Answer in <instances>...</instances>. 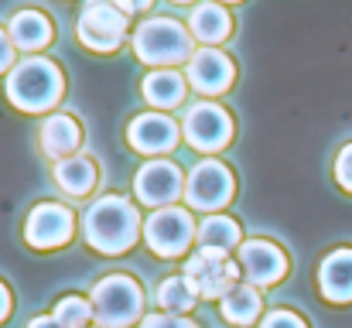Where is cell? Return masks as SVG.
Segmentation results:
<instances>
[{
  "label": "cell",
  "mask_w": 352,
  "mask_h": 328,
  "mask_svg": "<svg viewBox=\"0 0 352 328\" xmlns=\"http://www.w3.org/2000/svg\"><path fill=\"white\" fill-rule=\"evenodd\" d=\"M76 232V216L58 206V202H41L31 209V216L24 222V239L34 246V250H55V246H65Z\"/></svg>",
  "instance_id": "11"
},
{
  "label": "cell",
  "mask_w": 352,
  "mask_h": 328,
  "mask_svg": "<svg viewBox=\"0 0 352 328\" xmlns=\"http://www.w3.org/2000/svg\"><path fill=\"white\" fill-rule=\"evenodd\" d=\"M195 239V219L188 209H178V206H168V209H157L154 216H147L144 222V243L154 256H182Z\"/></svg>",
  "instance_id": "8"
},
{
  "label": "cell",
  "mask_w": 352,
  "mask_h": 328,
  "mask_svg": "<svg viewBox=\"0 0 352 328\" xmlns=\"http://www.w3.org/2000/svg\"><path fill=\"white\" fill-rule=\"evenodd\" d=\"M133 192L144 206H154V209H168L175 206L182 195H185V178H182V168L175 161H147L137 178H133Z\"/></svg>",
  "instance_id": "10"
},
{
  "label": "cell",
  "mask_w": 352,
  "mask_h": 328,
  "mask_svg": "<svg viewBox=\"0 0 352 328\" xmlns=\"http://www.w3.org/2000/svg\"><path fill=\"white\" fill-rule=\"evenodd\" d=\"M133 52L140 62L154 69H171V65H188L192 58V31L178 24L175 17H151L133 31Z\"/></svg>",
  "instance_id": "3"
},
{
  "label": "cell",
  "mask_w": 352,
  "mask_h": 328,
  "mask_svg": "<svg viewBox=\"0 0 352 328\" xmlns=\"http://www.w3.org/2000/svg\"><path fill=\"white\" fill-rule=\"evenodd\" d=\"M178 140H182L178 123L168 113H157V109L133 116L130 127H126V144L140 154H168V151L178 147Z\"/></svg>",
  "instance_id": "13"
},
{
  "label": "cell",
  "mask_w": 352,
  "mask_h": 328,
  "mask_svg": "<svg viewBox=\"0 0 352 328\" xmlns=\"http://www.w3.org/2000/svg\"><path fill=\"white\" fill-rule=\"evenodd\" d=\"M79 140H82V127H79V120L69 116V113L48 116V120L41 123V130H38V144H41V151H45L52 161L72 157L76 147H79Z\"/></svg>",
  "instance_id": "15"
},
{
  "label": "cell",
  "mask_w": 352,
  "mask_h": 328,
  "mask_svg": "<svg viewBox=\"0 0 352 328\" xmlns=\"http://www.w3.org/2000/svg\"><path fill=\"white\" fill-rule=\"evenodd\" d=\"M140 328H199L195 322H188V318H182V315H168V311H161V315H147Z\"/></svg>",
  "instance_id": "25"
},
{
  "label": "cell",
  "mask_w": 352,
  "mask_h": 328,
  "mask_svg": "<svg viewBox=\"0 0 352 328\" xmlns=\"http://www.w3.org/2000/svg\"><path fill=\"white\" fill-rule=\"evenodd\" d=\"M7 315H10V291L0 284V322H3Z\"/></svg>",
  "instance_id": "29"
},
{
  "label": "cell",
  "mask_w": 352,
  "mask_h": 328,
  "mask_svg": "<svg viewBox=\"0 0 352 328\" xmlns=\"http://www.w3.org/2000/svg\"><path fill=\"white\" fill-rule=\"evenodd\" d=\"M239 222L230 216H223V212H212V216L202 219V226H199V243L202 246H212V250H233L239 246Z\"/></svg>",
  "instance_id": "23"
},
{
  "label": "cell",
  "mask_w": 352,
  "mask_h": 328,
  "mask_svg": "<svg viewBox=\"0 0 352 328\" xmlns=\"http://www.w3.org/2000/svg\"><path fill=\"white\" fill-rule=\"evenodd\" d=\"M151 3H154V0H133V10H147Z\"/></svg>",
  "instance_id": "31"
},
{
  "label": "cell",
  "mask_w": 352,
  "mask_h": 328,
  "mask_svg": "<svg viewBox=\"0 0 352 328\" xmlns=\"http://www.w3.org/2000/svg\"><path fill=\"white\" fill-rule=\"evenodd\" d=\"M236 195V178L233 171L216 161V157H206L192 168L188 175V185H185V202L199 212H223Z\"/></svg>",
  "instance_id": "7"
},
{
  "label": "cell",
  "mask_w": 352,
  "mask_h": 328,
  "mask_svg": "<svg viewBox=\"0 0 352 328\" xmlns=\"http://www.w3.org/2000/svg\"><path fill=\"white\" fill-rule=\"evenodd\" d=\"M263 311V301L256 294V287L250 284H236L233 291L223 298V318L230 325H253Z\"/></svg>",
  "instance_id": "21"
},
{
  "label": "cell",
  "mask_w": 352,
  "mask_h": 328,
  "mask_svg": "<svg viewBox=\"0 0 352 328\" xmlns=\"http://www.w3.org/2000/svg\"><path fill=\"white\" fill-rule=\"evenodd\" d=\"M55 182L69 192V195H89L100 182L96 161L89 154H72L65 161H55Z\"/></svg>",
  "instance_id": "19"
},
{
  "label": "cell",
  "mask_w": 352,
  "mask_h": 328,
  "mask_svg": "<svg viewBox=\"0 0 352 328\" xmlns=\"http://www.w3.org/2000/svg\"><path fill=\"white\" fill-rule=\"evenodd\" d=\"M89 328H93V325H89Z\"/></svg>",
  "instance_id": "34"
},
{
  "label": "cell",
  "mask_w": 352,
  "mask_h": 328,
  "mask_svg": "<svg viewBox=\"0 0 352 328\" xmlns=\"http://www.w3.org/2000/svg\"><path fill=\"white\" fill-rule=\"evenodd\" d=\"M199 93H209V96H219L233 86L236 79V65L233 58L219 48H202L188 58V76H185Z\"/></svg>",
  "instance_id": "14"
},
{
  "label": "cell",
  "mask_w": 352,
  "mask_h": 328,
  "mask_svg": "<svg viewBox=\"0 0 352 328\" xmlns=\"http://www.w3.org/2000/svg\"><path fill=\"white\" fill-rule=\"evenodd\" d=\"M28 328H62V325H58L55 318H34V322H31Z\"/></svg>",
  "instance_id": "30"
},
{
  "label": "cell",
  "mask_w": 352,
  "mask_h": 328,
  "mask_svg": "<svg viewBox=\"0 0 352 328\" xmlns=\"http://www.w3.org/2000/svg\"><path fill=\"white\" fill-rule=\"evenodd\" d=\"M7 100L24 113H45V109L58 107V100L65 96V79L62 69L52 58L41 55H28L24 62H17L7 72Z\"/></svg>",
  "instance_id": "2"
},
{
  "label": "cell",
  "mask_w": 352,
  "mask_h": 328,
  "mask_svg": "<svg viewBox=\"0 0 352 328\" xmlns=\"http://www.w3.org/2000/svg\"><path fill=\"white\" fill-rule=\"evenodd\" d=\"M52 318L62 328H89V322H93V305L86 298H79V294H69V298H62L55 305V315Z\"/></svg>",
  "instance_id": "24"
},
{
  "label": "cell",
  "mask_w": 352,
  "mask_h": 328,
  "mask_svg": "<svg viewBox=\"0 0 352 328\" xmlns=\"http://www.w3.org/2000/svg\"><path fill=\"white\" fill-rule=\"evenodd\" d=\"M318 287H322L325 301H332V305L352 301V250H336L322 260Z\"/></svg>",
  "instance_id": "17"
},
{
  "label": "cell",
  "mask_w": 352,
  "mask_h": 328,
  "mask_svg": "<svg viewBox=\"0 0 352 328\" xmlns=\"http://www.w3.org/2000/svg\"><path fill=\"white\" fill-rule=\"evenodd\" d=\"M188 31H192V38H199V41H206V45L212 48V45H219V41H226V38L233 34V17H230V10H226L223 3H216V0H199V3L192 7Z\"/></svg>",
  "instance_id": "16"
},
{
  "label": "cell",
  "mask_w": 352,
  "mask_h": 328,
  "mask_svg": "<svg viewBox=\"0 0 352 328\" xmlns=\"http://www.w3.org/2000/svg\"><path fill=\"white\" fill-rule=\"evenodd\" d=\"M236 263H239V270L246 274V281L253 287H270V284L284 281V274H287V253L270 239L239 243Z\"/></svg>",
  "instance_id": "12"
},
{
  "label": "cell",
  "mask_w": 352,
  "mask_h": 328,
  "mask_svg": "<svg viewBox=\"0 0 352 328\" xmlns=\"http://www.w3.org/2000/svg\"><path fill=\"white\" fill-rule=\"evenodd\" d=\"M260 328H308V325H305V318L294 315V311H270V315L260 322Z\"/></svg>",
  "instance_id": "27"
},
{
  "label": "cell",
  "mask_w": 352,
  "mask_h": 328,
  "mask_svg": "<svg viewBox=\"0 0 352 328\" xmlns=\"http://www.w3.org/2000/svg\"><path fill=\"white\" fill-rule=\"evenodd\" d=\"M93 315L100 318L103 328H126L133 322H140L144 311V291L133 277L126 274H110L93 287Z\"/></svg>",
  "instance_id": "4"
},
{
  "label": "cell",
  "mask_w": 352,
  "mask_h": 328,
  "mask_svg": "<svg viewBox=\"0 0 352 328\" xmlns=\"http://www.w3.org/2000/svg\"><path fill=\"white\" fill-rule=\"evenodd\" d=\"M130 28V14H123L113 0H86L82 14H79V41L89 52H117L126 38Z\"/></svg>",
  "instance_id": "6"
},
{
  "label": "cell",
  "mask_w": 352,
  "mask_h": 328,
  "mask_svg": "<svg viewBox=\"0 0 352 328\" xmlns=\"http://www.w3.org/2000/svg\"><path fill=\"white\" fill-rule=\"evenodd\" d=\"M7 34L14 41V48L21 52H41L52 41V21L41 10H17L7 24Z\"/></svg>",
  "instance_id": "18"
},
{
  "label": "cell",
  "mask_w": 352,
  "mask_h": 328,
  "mask_svg": "<svg viewBox=\"0 0 352 328\" xmlns=\"http://www.w3.org/2000/svg\"><path fill=\"white\" fill-rule=\"evenodd\" d=\"M144 100L151 107H157V113L178 107L185 100V76L175 72V69H154L144 79Z\"/></svg>",
  "instance_id": "20"
},
{
  "label": "cell",
  "mask_w": 352,
  "mask_h": 328,
  "mask_svg": "<svg viewBox=\"0 0 352 328\" xmlns=\"http://www.w3.org/2000/svg\"><path fill=\"white\" fill-rule=\"evenodd\" d=\"M182 130H185V140L195 151L212 154V151H223L233 140V116L216 103H195L185 113Z\"/></svg>",
  "instance_id": "9"
},
{
  "label": "cell",
  "mask_w": 352,
  "mask_h": 328,
  "mask_svg": "<svg viewBox=\"0 0 352 328\" xmlns=\"http://www.w3.org/2000/svg\"><path fill=\"white\" fill-rule=\"evenodd\" d=\"M216 3H236V0H216Z\"/></svg>",
  "instance_id": "32"
},
{
  "label": "cell",
  "mask_w": 352,
  "mask_h": 328,
  "mask_svg": "<svg viewBox=\"0 0 352 328\" xmlns=\"http://www.w3.org/2000/svg\"><path fill=\"white\" fill-rule=\"evenodd\" d=\"M175 3H192V0H175Z\"/></svg>",
  "instance_id": "33"
},
{
  "label": "cell",
  "mask_w": 352,
  "mask_h": 328,
  "mask_svg": "<svg viewBox=\"0 0 352 328\" xmlns=\"http://www.w3.org/2000/svg\"><path fill=\"white\" fill-rule=\"evenodd\" d=\"M336 182L352 192V144H346L342 151H339V157H336Z\"/></svg>",
  "instance_id": "26"
},
{
  "label": "cell",
  "mask_w": 352,
  "mask_h": 328,
  "mask_svg": "<svg viewBox=\"0 0 352 328\" xmlns=\"http://www.w3.org/2000/svg\"><path fill=\"white\" fill-rule=\"evenodd\" d=\"M14 55H17V52H14V41H10V34L0 28V76L14 69Z\"/></svg>",
  "instance_id": "28"
},
{
  "label": "cell",
  "mask_w": 352,
  "mask_h": 328,
  "mask_svg": "<svg viewBox=\"0 0 352 328\" xmlns=\"http://www.w3.org/2000/svg\"><path fill=\"white\" fill-rule=\"evenodd\" d=\"M195 301H199V291L188 284L185 274H182V277H168V281L157 284V305H161L168 315H185V311L195 308Z\"/></svg>",
  "instance_id": "22"
},
{
  "label": "cell",
  "mask_w": 352,
  "mask_h": 328,
  "mask_svg": "<svg viewBox=\"0 0 352 328\" xmlns=\"http://www.w3.org/2000/svg\"><path fill=\"white\" fill-rule=\"evenodd\" d=\"M239 263L226 256V250H212V246H199L188 260H185V277L188 284L199 291V298H226L239 284Z\"/></svg>",
  "instance_id": "5"
},
{
  "label": "cell",
  "mask_w": 352,
  "mask_h": 328,
  "mask_svg": "<svg viewBox=\"0 0 352 328\" xmlns=\"http://www.w3.org/2000/svg\"><path fill=\"white\" fill-rule=\"evenodd\" d=\"M82 236H86V243L96 253L120 256V253H126L137 243L140 216H137L133 202H126L123 195H103L82 216Z\"/></svg>",
  "instance_id": "1"
}]
</instances>
